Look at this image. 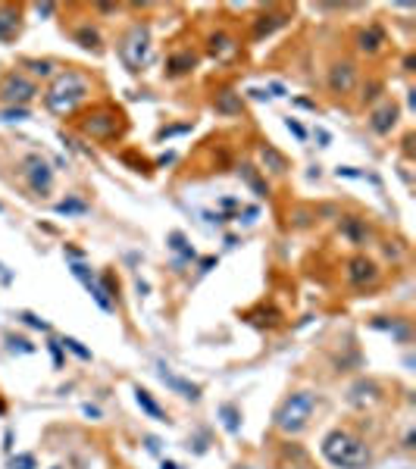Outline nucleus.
<instances>
[{
	"label": "nucleus",
	"mask_w": 416,
	"mask_h": 469,
	"mask_svg": "<svg viewBox=\"0 0 416 469\" xmlns=\"http://www.w3.org/2000/svg\"><path fill=\"white\" fill-rule=\"evenodd\" d=\"M169 247H172L176 253H185V257H194V251H191L188 244H185V235H178V231H172V235H169Z\"/></svg>",
	"instance_id": "obj_27"
},
{
	"label": "nucleus",
	"mask_w": 416,
	"mask_h": 469,
	"mask_svg": "<svg viewBox=\"0 0 416 469\" xmlns=\"http://www.w3.org/2000/svg\"><path fill=\"white\" fill-rule=\"evenodd\" d=\"M241 178H245L247 188H251L253 194H257V198H267V194H269L267 182H263V178L257 176V169H253V166H241Z\"/></svg>",
	"instance_id": "obj_20"
},
{
	"label": "nucleus",
	"mask_w": 416,
	"mask_h": 469,
	"mask_svg": "<svg viewBox=\"0 0 416 469\" xmlns=\"http://www.w3.org/2000/svg\"><path fill=\"white\" fill-rule=\"evenodd\" d=\"M160 469H178V463H172V460H163V466Z\"/></svg>",
	"instance_id": "obj_36"
},
{
	"label": "nucleus",
	"mask_w": 416,
	"mask_h": 469,
	"mask_svg": "<svg viewBox=\"0 0 416 469\" xmlns=\"http://www.w3.org/2000/svg\"><path fill=\"white\" fill-rule=\"evenodd\" d=\"M354 85H357V66L354 63L342 60L329 69V88H332L335 94H351Z\"/></svg>",
	"instance_id": "obj_10"
},
{
	"label": "nucleus",
	"mask_w": 416,
	"mask_h": 469,
	"mask_svg": "<svg viewBox=\"0 0 416 469\" xmlns=\"http://www.w3.org/2000/svg\"><path fill=\"white\" fill-rule=\"evenodd\" d=\"M320 450L335 469H363L373 460L366 441H363L357 432H351V428H332V432L322 438Z\"/></svg>",
	"instance_id": "obj_1"
},
{
	"label": "nucleus",
	"mask_w": 416,
	"mask_h": 469,
	"mask_svg": "<svg viewBox=\"0 0 416 469\" xmlns=\"http://www.w3.org/2000/svg\"><path fill=\"white\" fill-rule=\"evenodd\" d=\"M379 279V266H375V260L363 257V253H357V257L348 260V282L357 288H366L373 285V282Z\"/></svg>",
	"instance_id": "obj_9"
},
{
	"label": "nucleus",
	"mask_w": 416,
	"mask_h": 469,
	"mask_svg": "<svg viewBox=\"0 0 416 469\" xmlns=\"http://www.w3.org/2000/svg\"><path fill=\"white\" fill-rule=\"evenodd\" d=\"M342 231L348 235L354 244H363L366 241V229L360 225V219H354V216H348V219H342Z\"/></svg>",
	"instance_id": "obj_22"
},
{
	"label": "nucleus",
	"mask_w": 416,
	"mask_h": 469,
	"mask_svg": "<svg viewBox=\"0 0 416 469\" xmlns=\"http://www.w3.org/2000/svg\"><path fill=\"white\" fill-rule=\"evenodd\" d=\"M123 113L119 110H110V107H101L94 110V113H88L82 119V132L91 138H97V141H110V138H116L119 132H123Z\"/></svg>",
	"instance_id": "obj_4"
},
{
	"label": "nucleus",
	"mask_w": 416,
	"mask_h": 469,
	"mask_svg": "<svg viewBox=\"0 0 416 469\" xmlns=\"http://www.w3.org/2000/svg\"><path fill=\"white\" fill-rule=\"evenodd\" d=\"M88 91L91 88L82 75L75 72V69H66V72L56 75L54 82H50V88L44 91V107L54 116H69L88 101Z\"/></svg>",
	"instance_id": "obj_2"
},
{
	"label": "nucleus",
	"mask_w": 416,
	"mask_h": 469,
	"mask_svg": "<svg viewBox=\"0 0 416 469\" xmlns=\"http://www.w3.org/2000/svg\"><path fill=\"white\" fill-rule=\"evenodd\" d=\"M247 94H251V97H253V101H267V97H269V94H267V91H260V88L247 91Z\"/></svg>",
	"instance_id": "obj_34"
},
{
	"label": "nucleus",
	"mask_w": 416,
	"mask_h": 469,
	"mask_svg": "<svg viewBox=\"0 0 416 469\" xmlns=\"http://www.w3.org/2000/svg\"><path fill=\"white\" fill-rule=\"evenodd\" d=\"M22 178H25L28 191L38 194V198L50 194V188H54V169H50V163L41 160L38 154L25 156V163H22Z\"/></svg>",
	"instance_id": "obj_6"
},
{
	"label": "nucleus",
	"mask_w": 416,
	"mask_h": 469,
	"mask_svg": "<svg viewBox=\"0 0 416 469\" xmlns=\"http://www.w3.org/2000/svg\"><path fill=\"white\" fill-rule=\"evenodd\" d=\"M194 66H198V56H194L191 50H182V54L169 56V63H166V72H169V75H185V72H191Z\"/></svg>",
	"instance_id": "obj_16"
},
{
	"label": "nucleus",
	"mask_w": 416,
	"mask_h": 469,
	"mask_svg": "<svg viewBox=\"0 0 416 469\" xmlns=\"http://www.w3.org/2000/svg\"><path fill=\"white\" fill-rule=\"evenodd\" d=\"M285 22V16H260L257 28H253V38H263V34H269L275 25H282Z\"/></svg>",
	"instance_id": "obj_23"
},
{
	"label": "nucleus",
	"mask_w": 416,
	"mask_h": 469,
	"mask_svg": "<svg viewBox=\"0 0 416 469\" xmlns=\"http://www.w3.org/2000/svg\"><path fill=\"white\" fill-rule=\"evenodd\" d=\"M316 407H320V397L313 391H294L275 410V428H279L282 435H300L310 426Z\"/></svg>",
	"instance_id": "obj_3"
},
{
	"label": "nucleus",
	"mask_w": 416,
	"mask_h": 469,
	"mask_svg": "<svg viewBox=\"0 0 416 469\" xmlns=\"http://www.w3.org/2000/svg\"><path fill=\"white\" fill-rule=\"evenodd\" d=\"M285 125H288V132H291L298 141H307V129L298 123V119H285Z\"/></svg>",
	"instance_id": "obj_30"
},
{
	"label": "nucleus",
	"mask_w": 416,
	"mask_h": 469,
	"mask_svg": "<svg viewBox=\"0 0 416 469\" xmlns=\"http://www.w3.org/2000/svg\"><path fill=\"white\" fill-rule=\"evenodd\" d=\"M25 66L32 69V75H50L54 72V63L50 60H25Z\"/></svg>",
	"instance_id": "obj_28"
},
{
	"label": "nucleus",
	"mask_w": 416,
	"mask_h": 469,
	"mask_svg": "<svg viewBox=\"0 0 416 469\" xmlns=\"http://www.w3.org/2000/svg\"><path fill=\"white\" fill-rule=\"evenodd\" d=\"M135 401H138V407H141L144 413L150 416V419H160V422H166V413H163V407H160V404L154 401V395H150L147 388H141V385L135 388Z\"/></svg>",
	"instance_id": "obj_15"
},
{
	"label": "nucleus",
	"mask_w": 416,
	"mask_h": 469,
	"mask_svg": "<svg viewBox=\"0 0 416 469\" xmlns=\"http://www.w3.org/2000/svg\"><path fill=\"white\" fill-rule=\"evenodd\" d=\"M397 113H401V110H397V103H391V101L382 103V107L369 116V129H373L375 135H388V132L395 129V123H397Z\"/></svg>",
	"instance_id": "obj_12"
},
{
	"label": "nucleus",
	"mask_w": 416,
	"mask_h": 469,
	"mask_svg": "<svg viewBox=\"0 0 416 469\" xmlns=\"http://www.w3.org/2000/svg\"><path fill=\"white\" fill-rule=\"evenodd\" d=\"M10 469H34V457H32V454H16V457H10Z\"/></svg>",
	"instance_id": "obj_29"
},
{
	"label": "nucleus",
	"mask_w": 416,
	"mask_h": 469,
	"mask_svg": "<svg viewBox=\"0 0 416 469\" xmlns=\"http://www.w3.org/2000/svg\"><path fill=\"white\" fill-rule=\"evenodd\" d=\"M50 354H54V366L60 369L63 366V354H60V344H56V341H50Z\"/></svg>",
	"instance_id": "obj_33"
},
{
	"label": "nucleus",
	"mask_w": 416,
	"mask_h": 469,
	"mask_svg": "<svg viewBox=\"0 0 416 469\" xmlns=\"http://www.w3.org/2000/svg\"><path fill=\"white\" fill-rule=\"evenodd\" d=\"M50 469H63V466H50Z\"/></svg>",
	"instance_id": "obj_37"
},
{
	"label": "nucleus",
	"mask_w": 416,
	"mask_h": 469,
	"mask_svg": "<svg viewBox=\"0 0 416 469\" xmlns=\"http://www.w3.org/2000/svg\"><path fill=\"white\" fill-rule=\"evenodd\" d=\"M72 272H75V279L85 282V288L91 291V298L97 300V306H101V310H107V313L113 310V298H110V285H107V282H97L94 272H91L85 263H72Z\"/></svg>",
	"instance_id": "obj_8"
},
{
	"label": "nucleus",
	"mask_w": 416,
	"mask_h": 469,
	"mask_svg": "<svg viewBox=\"0 0 416 469\" xmlns=\"http://www.w3.org/2000/svg\"><path fill=\"white\" fill-rule=\"evenodd\" d=\"M85 413H88V416H101V410L91 407V404H85Z\"/></svg>",
	"instance_id": "obj_35"
},
{
	"label": "nucleus",
	"mask_w": 416,
	"mask_h": 469,
	"mask_svg": "<svg viewBox=\"0 0 416 469\" xmlns=\"http://www.w3.org/2000/svg\"><path fill=\"white\" fill-rule=\"evenodd\" d=\"M385 44V32L379 25H369L363 28V32H357V48L363 50V54H379Z\"/></svg>",
	"instance_id": "obj_14"
},
{
	"label": "nucleus",
	"mask_w": 416,
	"mask_h": 469,
	"mask_svg": "<svg viewBox=\"0 0 416 469\" xmlns=\"http://www.w3.org/2000/svg\"><path fill=\"white\" fill-rule=\"evenodd\" d=\"M219 416H222V426L232 432V435H238L241 432V413H238V407L235 404H222L219 407Z\"/></svg>",
	"instance_id": "obj_21"
},
{
	"label": "nucleus",
	"mask_w": 416,
	"mask_h": 469,
	"mask_svg": "<svg viewBox=\"0 0 416 469\" xmlns=\"http://www.w3.org/2000/svg\"><path fill=\"white\" fill-rule=\"evenodd\" d=\"M25 116H28L25 107H10L7 113H3V119H7V123H16V119H25Z\"/></svg>",
	"instance_id": "obj_31"
},
{
	"label": "nucleus",
	"mask_w": 416,
	"mask_h": 469,
	"mask_svg": "<svg viewBox=\"0 0 416 469\" xmlns=\"http://www.w3.org/2000/svg\"><path fill=\"white\" fill-rule=\"evenodd\" d=\"M56 213H60V216H72V213H88V204H85V200H63V204H56Z\"/></svg>",
	"instance_id": "obj_25"
},
{
	"label": "nucleus",
	"mask_w": 416,
	"mask_h": 469,
	"mask_svg": "<svg viewBox=\"0 0 416 469\" xmlns=\"http://www.w3.org/2000/svg\"><path fill=\"white\" fill-rule=\"evenodd\" d=\"M260 156H263L267 169H273V172H285V169H288L285 154H279V150H275L273 144H263V147H260Z\"/></svg>",
	"instance_id": "obj_19"
},
{
	"label": "nucleus",
	"mask_w": 416,
	"mask_h": 469,
	"mask_svg": "<svg viewBox=\"0 0 416 469\" xmlns=\"http://www.w3.org/2000/svg\"><path fill=\"white\" fill-rule=\"evenodd\" d=\"M119 56L125 60V66H129L132 72H138L141 66H147L150 63V32H147V25L132 28L129 38L119 44Z\"/></svg>",
	"instance_id": "obj_5"
},
{
	"label": "nucleus",
	"mask_w": 416,
	"mask_h": 469,
	"mask_svg": "<svg viewBox=\"0 0 416 469\" xmlns=\"http://www.w3.org/2000/svg\"><path fill=\"white\" fill-rule=\"evenodd\" d=\"M16 28H19V10H13V7H0V41L13 38Z\"/></svg>",
	"instance_id": "obj_17"
},
{
	"label": "nucleus",
	"mask_w": 416,
	"mask_h": 469,
	"mask_svg": "<svg viewBox=\"0 0 416 469\" xmlns=\"http://www.w3.org/2000/svg\"><path fill=\"white\" fill-rule=\"evenodd\" d=\"M22 320H25L32 329H48V322H44V320H38V316H32V313H22Z\"/></svg>",
	"instance_id": "obj_32"
},
{
	"label": "nucleus",
	"mask_w": 416,
	"mask_h": 469,
	"mask_svg": "<svg viewBox=\"0 0 416 469\" xmlns=\"http://www.w3.org/2000/svg\"><path fill=\"white\" fill-rule=\"evenodd\" d=\"M75 41L82 44V48H88V50H91V48H97V44H101V34H97L91 25H82L79 32H75Z\"/></svg>",
	"instance_id": "obj_24"
},
{
	"label": "nucleus",
	"mask_w": 416,
	"mask_h": 469,
	"mask_svg": "<svg viewBox=\"0 0 416 469\" xmlns=\"http://www.w3.org/2000/svg\"><path fill=\"white\" fill-rule=\"evenodd\" d=\"M157 375H160V382H163V385H169L176 395L185 397V401H200V388L194 385V382H188V379H182V375H176L169 366H160Z\"/></svg>",
	"instance_id": "obj_11"
},
{
	"label": "nucleus",
	"mask_w": 416,
	"mask_h": 469,
	"mask_svg": "<svg viewBox=\"0 0 416 469\" xmlns=\"http://www.w3.org/2000/svg\"><path fill=\"white\" fill-rule=\"evenodd\" d=\"M34 94H38L34 82L19 72H10L7 79H3V85H0V101L10 103V107H25Z\"/></svg>",
	"instance_id": "obj_7"
},
{
	"label": "nucleus",
	"mask_w": 416,
	"mask_h": 469,
	"mask_svg": "<svg viewBox=\"0 0 416 469\" xmlns=\"http://www.w3.org/2000/svg\"><path fill=\"white\" fill-rule=\"evenodd\" d=\"M213 107H216V113H222V116H238L241 113V97L235 94V91H222V94H216Z\"/></svg>",
	"instance_id": "obj_18"
},
{
	"label": "nucleus",
	"mask_w": 416,
	"mask_h": 469,
	"mask_svg": "<svg viewBox=\"0 0 416 469\" xmlns=\"http://www.w3.org/2000/svg\"><path fill=\"white\" fill-rule=\"evenodd\" d=\"M210 54L216 56L219 63H229L238 56V41H235L232 34H225V32H216L210 38Z\"/></svg>",
	"instance_id": "obj_13"
},
{
	"label": "nucleus",
	"mask_w": 416,
	"mask_h": 469,
	"mask_svg": "<svg viewBox=\"0 0 416 469\" xmlns=\"http://www.w3.org/2000/svg\"><path fill=\"white\" fill-rule=\"evenodd\" d=\"M63 347H66V351H72L75 357H79V360H91V351L88 347H82V341H75V338H66V341H60Z\"/></svg>",
	"instance_id": "obj_26"
}]
</instances>
